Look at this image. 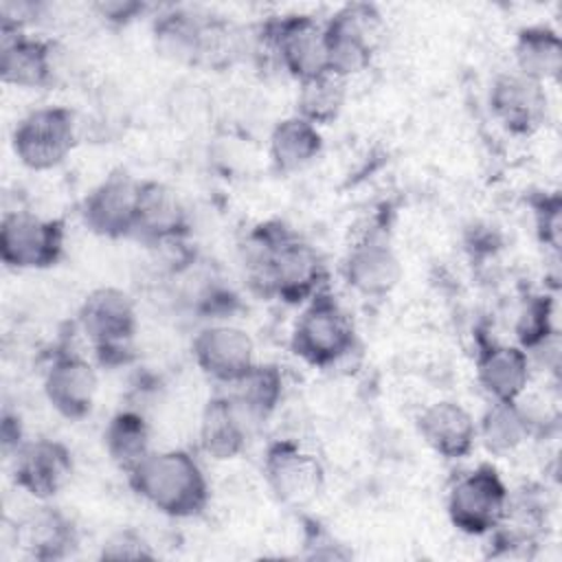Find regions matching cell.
Segmentation results:
<instances>
[{
	"instance_id": "6da1fadb",
	"label": "cell",
	"mask_w": 562,
	"mask_h": 562,
	"mask_svg": "<svg viewBox=\"0 0 562 562\" xmlns=\"http://www.w3.org/2000/svg\"><path fill=\"white\" fill-rule=\"evenodd\" d=\"M246 277L250 288L288 305H305L327 279L321 252L279 222L257 226L246 239Z\"/></svg>"
},
{
	"instance_id": "7a4b0ae2",
	"label": "cell",
	"mask_w": 562,
	"mask_h": 562,
	"mask_svg": "<svg viewBox=\"0 0 562 562\" xmlns=\"http://www.w3.org/2000/svg\"><path fill=\"white\" fill-rule=\"evenodd\" d=\"M125 476L138 498L169 518H193L211 498L206 474L189 450H151Z\"/></svg>"
},
{
	"instance_id": "3957f363",
	"label": "cell",
	"mask_w": 562,
	"mask_h": 562,
	"mask_svg": "<svg viewBox=\"0 0 562 562\" xmlns=\"http://www.w3.org/2000/svg\"><path fill=\"white\" fill-rule=\"evenodd\" d=\"M358 347V331L347 310L327 290L314 294L301 310L290 336V349L314 369H331Z\"/></svg>"
},
{
	"instance_id": "277c9868",
	"label": "cell",
	"mask_w": 562,
	"mask_h": 562,
	"mask_svg": "<svg viewBox=\"0 0 562 562\" xmlns=\"http://www.w3.org/2000/svg\"><path fill=\"white\" fill-rule=\"evenodd\" d=\"M257 55H268L290 77L303 81L327 72L325 22L305 13L274 15L259 24L252 42Z\"/></svg>"
},
{
	"instance_id": "5b68a950",
	"label": "cell",
	"mask_w": 562,
	"mask_h": 562,
	"mask_svg": "<svg viewBox=\"0 0 562 562\" xmlns=\"http://www.w3.org/2000/svg\"><path fill=\"white\" fill-rule=\"evenodd\" d=\"M77 323L101 364H123L138 331V310L125 290L105 285L81 301Z\"/></svg>"
},
{
	"instance_id": "8992f818",
	"label": "cell",
	"mask_w": 562,
	"mask_h": 562,
	"mask_svg": "<svg viewBox=\"0 0 562 562\" xmlns=\"http://www.w3.org/2000/svg\"><path fill=\"white\" fill-rule=\"evenodd\" d=\"M384 31V15L371 2H349L325 22L327 70L349 79L367 70Z\"/></svg>"
},
{
	"instance_id": "52a82bcc",
	"label": "cell",
	"mask_w": 562,
	"mask_h": 562,
	"mask_svg": "<svg viewBox=\"0 0 562 562\" xmlns=\"http://www.w3.org/2000/svg\"><path fill=\"white\" fill-rule=\"evenodd\" d=\"M509 490L490 463H481L461 474L448 490V518L465 536H487L505 518Z\"/></svg>"
},
{
	"instance_id": "ba28073f",
	"label": "cell",
	"mask_w": 562,
	"mask_h": 562,
	"mask_svg": "<svg viewBox=\"0 0 562 562\" xmlns=\"http://www.w3.org/2000/svg\"><path fill=\"white\" fill-rule=\"evenodd\" d=\"M79 140L75 112L64 105H44L31 110L13 130L11 145L15 158L33 171L59 167Z\"/></svg>"
},
{
	"instance_id": "9c48e42d",
	"label": "cell",
	"mask_w": 562,
	"mask_h": 562,
	"mask_svg": "<svg viewBox=\"0 0 562 562\" xmlns=\"http://www.w3.org/2000/svg\"><path fill=\"white\" fill-rule=\"evenodd\" d=\"M66 246L61 220L29 211L4 213L0 224V259L11 270H46L59 263Z\"/></svg>"
},
{
	"instance_id": "30bf717a",
	"label": "cell",
	"mask_w": 562,
	"mask_h": 562,
	"mask_svg": "<svg viewBox=\"0 0 562 562\" xmlns=\"http://www.w3.org/2000/svg\"><path fill=\"white\" fill-rule=\"evenodd\" d=\"M263 479L272 496L288 507H305L325 487V468L294 439H277L263 452Z\"/></svg>"
},
{
	"instance_id": "8fae6325",
	"label": "cell",
	"mask_w": 562,
	"mask_h": 562,
	"mask_svg": "<svg viewBox=\"0 0 562 562\" xmlns=\"http://www.w3.org/2000/svg\"><path fill=\"white\" fill-rule=\"evenodd\" d=\"M140 180L119 169L105 176L81 202L86 228L105 239L134 237Z\"/></svg>"
},
{
	"instance_id": "7c38bea8",
	"label": "cell",
	"mask_w": 562,
	"mask_h": 562,
	"mask_svg": "<svg viewBox=\"0 0 562 562\" xmlns=\"http://www.w3.org/2000/svg\"><path fill=\"white\" fill-rule=\"evenodd\" d=\"M191 356L206 378L231 386L257 364L252 336L231 323L202 327L191 342Z\"/></svg>"
},
{
	"instance_id": "4fadbf2b",
	"label": "cell",
	"mask_w": 562,
	"mask_h": 562,
	"mask_svg": "<svg viewBox=\"0 0 562 562\" xmlns=\"http://www.w3.org/2000/svg\"><path fill=\"white\" fill-rule=\"evenodd\" d=\"M340 272L353 292L369 299H382L397 288L402 279V263L389 237L371 231L349 246Z\"/></svg>"
},
{
	"instance_id": "5bb4252c",
	"label": "cell",
	"mask_w": 562,
	"mask_h": 562,
	"mask_svg": "<svg viewBox=\"0 0 562 562\" xmlns=\"http://www.w3.org/2000/svg\"><path fill=\"white\" fill-rule=\"evenodd\" d=\"M70 448L59 439L24 441L13 457V481L37 501L55 498L72 479Z\"/></svg>"
},
{
	"instance_id": "9a60e30c",
	"label": "cell",
	"mask_w": 562,
	"mask_h": 562,
	"mask_svg": "<svg viewBox=\"0 0 562 562\" xmlns=\"http://www.w3.org/2000/svg\"><path fill=\"white\" fill-rule=\"evenodd\" d=\"M492 116L514 136L536 134L549 114V97L544 83L520 72H503L490 86Z\"/></svg>"
},
{
	"instance_id": "2e32d148",
	"label": "cell",
	"mask_w": 562,
	"mask_h": 562,
	"mask_svg": "<svg viewBox=\"0 0 562 562\" xmlns=\"http://www.w3.org/2000/svg\"><path fill=\"white\" fill-rule=\"evenodd\" d=\"M99 391L97 369L75 351H59L44 373V395L64 419L79 422L94 408Z\"/></svg>"
},
{
	"instance_id": "e0dca14e",
	"label": "cell",
	"mask_w": 562,
	"mask_h": 562,
	"mask_svg": "<svg viewBox=\"0 0 562 562\" xmlns=\"http://www.w3.org/2000/svg\"><path fill=\"white\" fill-rule=\"evenodd\" d=\"M424 443L448 461L465 459L476 446V419L454 400H437L417 415Z\"/></svg>"
},
{
	"instance_id": "ac0fdd59",
	"label": "cell",
	"mask_w": 562,
	"mask_h": 562,
	"mask_svg": "<svg viewBox=\"0 0 562 562\" xmlns=\"http://www.w3.org/2000/svg\"><path fill=\"white\" fill-rule=\"evenodd\" d=\"M189 233V217L180 195L156 180H140L134 237L149 244H176Z\"/></svg>"
},
{
	"instance_id": "d6986e66",
	"label": "cell",
	"mask_w": 562,
	"mask_h": 562,
	"mask_svg": "<svg viewBox=\"0 0 562 562\" xmlns=\"http://www.w3.org/2000/svg\"><path fill=\"white\" fill-rule=\"evenodd\" d=\"M476 380L490 402H516L531 380L529 353L520 345L490 342L476 356Z\"/></svg>"
},
{
	"instance_id": "ffe728a7",
	"label": "cell",
	"mask_w": 562,
	"mask_h": 562,
	"mask_svg": "<svg viewBox=\"0 0 562 562\" xmlns=\"http://www.w3.org/2000/svg\"><path fill=\"white\" fill-rule=\"evenodd\" d=\"M0 79L7 86L35 90L55 81V48L50 42L24 33L2 35Z\"/></svg>"
},
{
	"instance_id": "44dd1931",
	"label": "cell",
	"mask_w": 562,
	"mask_h": 562,
	"mask_svg": "<svg viewBox=\"0 0 562 562\" xmlns=\"http://www.w3.org/2000/svg\"><path fill=\"white\" fill-rule=\"evenodd\" d=\"M211 15H198L189 9H167L154 18V50L178 66H202L206 26Z\"/></svg>"
},
{
	"instance_id": "7402d4cb",
	"label": "cell",
	"mask_w": 562,
	"mask_h": 562,
	"mask_svg": "<svg viewBox=\"0 0 562 562\" xmlns=\"http://www.w3.org/2000/svg\"><path fill=\"white\" fill-rule=\"evenodd\" d=\"M250 422L228 395H213L202 413L198 424V443L200 450L215 461H231L246 450Z\"/></svg>"
},
{
	"instance_id": "603a6c76",
	"label": "cell",
	"mask_w": 562,
	"mask_h": 562,
	"mask_svg": "<svg viewBox=\"0 0 562 562\" xmlns=\"http://www.w3.org/2000/svg\"><path fill=\"white\" fill-rule=\"evenodd\" d=\"M18 542L35 560H61L77 547L79 533L61 509L40 507L18 527Z\"/></svg>"
},
{
	"instance_id": "cb8c5ba5",
	"label": "cell",
	"mask_w": 562,
	"mask_h": 562,
	"mask_svg": "<svg viewBox=\"0 0 562 562\" xmlns=\"http://www.w3.org/2000/svg\"><path fill=\"white\" fill-rule=\"evenodd\" d=\"M323 151V134L321 130L292 114L281 119L268 138V154L270 162L279 173H294L312 165Z\"/></svg>"
},
{
	"instance_id": "d4e9b609",
	"label": "cell",
	"mask_w": 562,
	"mask_h": 562,
	"mask_svg": "<svg viewBox=\"0 0 562 562\" xmlns=\"http://www.w3.org/2000/svg\"><path fill=\"white\" fill-rule=\"evenodd\" d=\"M516 72L538 83H547L562 72V40L560 33L547 24H529L516 33L514 40Z\"/></svg>"
},
{
	"instance_id": "484cf974",
	"label": "cell",
	"mask_w": 562,
	"mask_h": 562,
	"mask_svg": "<svg viewBox=\"0 0 562 562\" xmlns=\"http://www.w3.org/2000/svg\"><path fill=\"white\" fill-rule=\"evenodd\" d=\"M531 435V417L516 402H490L476 422V439L494 457H505L518 450Z\"/></svg>"
},
{
	"instance_id": "4316f807",
	"label": "cell",
	"mask_w": 562,
	"mask_h": 562,
	"mask_svg": "<svg viewBox=\"0 0 562 562\" xmlns=\"http://www.w3.org/2000/svg\"><path fill=\"white\" fill-rule=\"evenodd\" d=\"M103 448L110 461L123 474H130L151 452V430L147 419L134 408L114 413L103 428Z\"/></svg>"
},
{
	"instance_id": "83f0119b",
	"label": "cell",
	"mask_w": 562,
	"mask_h": 562,
	"mask_svg": "<svg viewBox=\"0 0 562 562\" xmlns=\"http://www.w3.org/2000/svg\"><path fill=\"white\" fill-rule=\"evenodd\" d=\"M231 397L237 402L250 426L261 424L283 400V373L277 364L257 362L239 382L233 384Z\"/></svg>"
},
{
	"instance_id": "f1b7e54d",
	"label": "cell",
	"mask_w": 562,
	"mask_h": 562,
	"mask_svg": "<svg viewBox=\"0 0 562 562\" xmlns=\"http://www.w3.org/2000/svg\"><path fill=\"white\" fill-rule=\"evenodd\" d=\"M347 81L329 70L299 81L294 114L316 127L334 123L347 103Z\"/></svg>"
},
{
	"instance_id": "f546056e",
	"label": "cell",
	"mask_w": 562,
	"mask_h": 562,
	"mask_svg": "<svg viewBox=\"0 0 562 562\" xmlns=\"http://www.w3.org/2000/svg\"><path fill=\"white\" fill-rule=\"evenodd\" d=\"M516 336H518V345L527 353L540 347L542 342L551 340L553 336H558L551 325V303L547 296H536L525 305L516 325Z\"/></svg>"
},
{
	"instance_id": "4dcf8cb0",
	"label": "cell",
	"mask_w": 562,
	"mask_h": 562,
	"mask_svg": "<svg viewBox=\"0 0 562 562\" xmlns=\"http://www.w3.org/2000/svg\"><path fill=\"white\" fill-rule=\"evenodd\" d=\"M101 560H154L151 544L132 527L114 531L101 547Z\"/></svg>"
},
{
	"instance_id": "1f68e13d",
	"label": "cell",
	"mask_w": 562,
	"mask_h": 562,
	"mask_svg": "<svg viewBox=\"0 0 562 562\" xmlns=\"http://www.w3.org/2000/svg\"><path fill=\"white\" fill-rule=\"evenodd\" d=\"M560 211L562 202L558 193L540 195L533 202V217H536V231L542 244H547L553 250H560Z\"/></svg>"
},
{
	"instance_id": "d6a6232c",
	"label": "cell",
	"mask_w": 562,
	"mask_h": 562,
	"mask_svg": "<svg viewBox=\"0 0 562 562\" xmlns=\"http://www.w3.org/2000/svg\"><path fill=\"white\" fill-rule=\"evenodd\" d=\"M94 11L105 22L116 24V26H125V24L134 22L136 18H140L147 11V4L136 2V0H112V2L94 4Z\"/></svg>"
}]
</instances>
